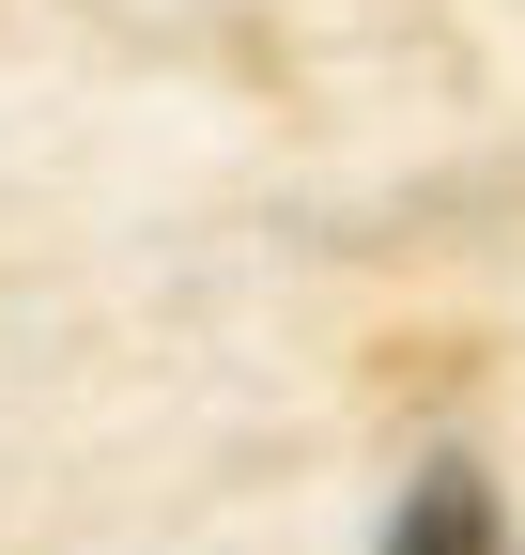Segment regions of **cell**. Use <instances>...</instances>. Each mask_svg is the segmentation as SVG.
<instances>
[{"mask_svg":"<svg viewBox=\"0 0 525 555\" xmlns=\"http://www.w3.org/2000/svg\"><path fill=\"white\" fill-rule=\"evenodd\" d=\"M386 555H510V525H495V494L464 463H433L418 494H402V525H386Z\"/></svg>","mask_w":525,"mask_h":555,"instance_id":"1","label":"cell"}]
</instances>
